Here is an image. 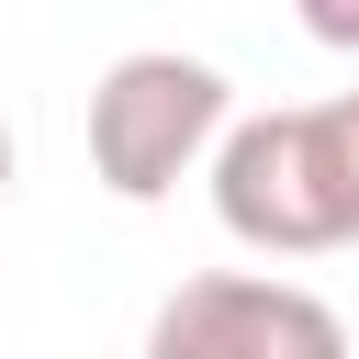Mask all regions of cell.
I'll return each instance as SVG.
<instances>
[{
    "label": "cell",
    "instance_id": "2",
    "mask_svg": "<svg viewBox=\"0 0 359 359\" xmlns=\"http://www.w3.org/2000/svg\"><path fill=\"white\" fill-rule=\"evenodd\" d=\"M213 135H224V67L180 45H135L90 90V168L112 202H168L180 168L213 157Z\"/></svg>",
    "mask_w": 359,
    "mask_h": 359
},
{
    "label": "cell",
    "instance_id": "3",
    "mask_svg": "<svg viewBox=\"0 0 359 359\" xmlns=\"http://www.w3.org/2000/svg\"><path fill=\"white\" fill-rule=\"evenodd\" d=\"M146 359H348V325L325 292L269 269H202L146 314Z\"/></svg>",
    "mask_w": 359,
    "mask_h": 359
},
{
    "label": "cell",
    "instance_id": "6",
    "mask_svg": "<svg viewBox=\"0 0 359 359\" xmlns=\"http://www.w3.org/2000/svg\"><path fill=\"white\" fill-rule=\"evenodd\" d=\"M0 191H11V123H0Z\"/></svg>",
    "mask_w": 359,
    "mask_h": 359
},
{
    "label": "cell",
    "instance_id": "5",
    "mask_svg": "<svg viewBox=\"0 0 359 359\" xmlns=\"http://www.w3.org/2000/svg\"><path fill=\"white\" fill-rule=\"evenodd\" d=\"M337 112H348V146H359V90H337Z\"/></svg>",
    "mask_w": 359,
    "mask_h": 359
},
{
    "label": "cell",
    "instance_id": "1",
    "mask_svg": "<svg viewBox=\"0 0 359 359\" xmlns=\"http://www.w3.org/2000/svg\"><path fill=\"white\" fill-rule=\"evenodd\" d=\"M213 213L236 247L269 258H337L359 247V146L337 101H292V112H247L213 135Z\"/></svg>",
    "mask_w": 359,
    "mask_h": 359
},
{
    "label": "cell",
    "instance_id": "4",
    "mask_svg": "<svg viewBox=\"0 0 359 359\" xmlns=\"http://www.w3.org/2000/svg\"><path fill=\"white\" fill-rule=\"evenodd\" d=\"M303 22H314V34H325V45H348V56H359V11H348V0H314V11H303Z\"/></svg>",
    "mask_w": 359,
    "mask_h": 359
}]
</instances>
